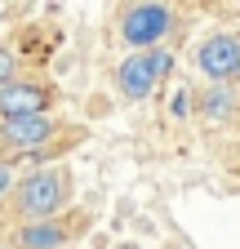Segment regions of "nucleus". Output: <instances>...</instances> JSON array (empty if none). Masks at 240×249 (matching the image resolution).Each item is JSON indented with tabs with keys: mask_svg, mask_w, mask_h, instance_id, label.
Wrapping results in <instances>:
<instances>
[{
	"mask_svg": "<svg viewBox=\"0 0 240 249\" xmlns=\"http://www.w3.org/2000/svg\"><path fill=\"white\" fill-rule=\"evenodd\" d=\"M0 249H14V240H9V245H0Z\"/></svg>",
	"mask_w": 240,
	"mask_h": 249,
	"instance_id": "f8f14e48",
	"label": "nucleus"
},
{
	"mask_svg": "<svg viewBox=\"0 0 240 249\" xmlns=\"http://www.w3.org/2000/svg\"><path fill=\"white\" fill-rule=\"evenodd\" d=\"M14 182H18V178H14V165L5 160V156H0V205L9 200V192H14Z\"/></svg>",
	"mask_w": 240,
	"mask_h": 249,
	"instance_id": "9d476101",
	"label": "nucleus"
},
{
	"mask_svg": "<svg viewBox=\"0 0 240 249\" xmlns=\"http://www.w3.org/2000/svg\"><path fill=\"white\" fill-rule=\"evenodd\" d=\"M236 5H240V0H236Z\"/></svg>",
	"mask_w": 240,
	"mask_h": 249,
	"instance_id": "ddd939ff",
	"label": "nucleus"
},
{
	"mask_svg": "<svg viewBox=\"0 0 240 249\" xmlns=\"http://www.w3.org/2000/svg\"><path fill=\"white\" fill-rule=\"evenodd\" d=\"M196 107L209 124H231L240 116V93H236V85H214L209 80V89L196 98Z\"/></svg>",
	"mask_w": 240,
	"mask_h": 249,
	"instance_id": "6e6552de",
	"label": "nucleus"
},
{
	"mask_svg": "<svg viewBox=\"0 0 240 249\" xmlns=\"http://www.w3.org/2000/svg\"><path fill=\"white\" fill-rule=\"evenodd\" d=\"M187 107H191V93H178L173 98V116H187Z\"/></svg>",
	"mask_w": 240,
	"mask_h": 249,
	"instance_id": "9b49d317",
	"label": "nucleus"
},
{
	"mask_svg": "<svg viewBox=\"0 0 240 249\" xmlns=\"http://www.w3.org/2000/svg\"><path fill=\"white\" fill-rule=\"evenodd\" d=\"M156 71H152V58H147V49H129V58H120L116 67V89L125 103H147L156 93Z\"/></svg>",
	"mask_w": 240,
	"mask_h": 249,
	"instance_id": "423d86ee",
	"label": "nucleus"
},
{
	"mask_svg": "<svg viewBox=\"0 0 240 249\" xmlns=\"http://www.w3.org/2000/svg\"><path fill=\"white\" fill-rule=\"evenodd\" d=\"M14 213L22 223H32V218H58L67 205H71V174L63 165H40L32 174H22L14 182Z\"/></svg>",
	"mask_w": 240,
	"mask_h": 249,
	"instance_id": "f257e3e1",
	"label": "nucleus"
},
{
	"mask_svg": "<svg viewBox=\"0 0 240 249\" xmlns=\"http://www.w3.org/2000/svg\"><path fill=\"white\" fill-rule=\"evenodd\" d=\"M71 240V227L63 218H32V223H18L14 231V249H63Z\"/></svg>",
	"mask_w": 240,
	"mask_h": 249,
	"instance_id": "0eeeda50",
	"label": "nucleus"
},
{
	"mask_svg": "<svg viewBox=\"0 0 240 249\" xmlns=\"http://www.w3.org/2000/svg\"><path fill=\"white\" fill-rule=\"evenodd\" d=\"M58 138V120L49 111L40 116H14V120H0V151L9 156H36Z\"/></svg>",
	"mask_w": 240,
	"mask_h": 249,
	"instance_id": "7ed1b4c3",
	"label": "nucleus"
},
{
	"mask_svg": "<svg viewBox=\"0 0 240 249\" xmlns=\"http://www.w3.org/2000/svg\"><path fill=\"white\" fill-rule=\"evenodd\" d=\"M173 31V5L169 0H134L120 14V40L129 49H156Z\"/></svg>",
	"mask_w": 240,
	"mask_h": 249,
	"instance_id": "f03ea898",
	"label": "nucleus"
},
{
	"mask_svg": "<svg viewBox=\"0 0 240 249\" xmlns=\"http://www.w3.org/2000/svg\"><path fill=\"white\" fill-rule=\"evenodd\" d=\"M53 107V89L40 80H22L14 76L9 85H0V120H14V116H40Z\"/></svg>",
	"mask_w": 240,
	"mask_h": 249,
	"instance_id": "39448f33",
	"label": "nucleus"
},
{
	"mask_svg": "<svg viewBox=\"0 0 240 249\" xmlns=\"http://www.w3.org/2000/svg\"><path fill=\"white\" fill-rule=\"evenodd\" d=\"M196 67L214 85H240V36L236 31H214L196 49Z\"/></svg>",
	"mask_w": 240,
	"mask_h": 249,
	"instance_id": "20e7f679",
	"label": "nucleus"
},
{
	"mask_svg": "<svg viewBox=\"0 0 240 249\" xmlns=\"http://www.w3.org/2000/svg\"><path fill=\"white\" fill-rule=\"evenodd\" d=\"M14 76H18V53L9 45H0V85H9Z\"/></svg>",
	"mask_w": 240,
	"mask_h": 249,
	"instance_id": "1a4fd4ad",
	"label": "nucleus"
}]
</instances>
